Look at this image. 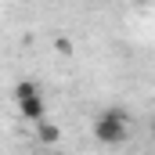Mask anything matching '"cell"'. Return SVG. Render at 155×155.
Returning <instances> with one entry per match:
<instances>
[{
  "mask_svg": "<svg viewBox=\"0 0 155 155\" xmlns=\"http://www.w3.org/2000/svg\"><path fill=\"white\" fill-rule=\"evenodd\" d=\"M126 137H130V123H126L123 112L108 108V112H101V116L94 119V141H97V144L116 148V144H123Z\"/></svg>",
  "mask_w": 155,
  "mask_h": 155,
  "instance_id": "obj_1",
  "label": "cell"
},
{
  "mask_svg": "<svg viewBox=\"0 0 155 155\" xmlns=\"http://www.w3.org/2000/svg\"><path fill=\"white\" fill-rule=\"evenodd\" d=\"M15 105H18V112L29 119V123H43V119H47L43 97H40L36 83H29V79H22V83L15 87Z\"/></svg>",
  "mask_w": 155,
  "mask_h": 155,
  "instance_id": "obj_2",
  "label": "cell"
},
{
  "mask_svg": "<svg viewBox=\"0 0 155 155\" xmlns=\"http://www.w3.org/2000/svg\"><path fill=\"white\" fill-rule=\"evenodd\" d=\"M36 126H40V141H43V144H54V141L61 137V130H58V126H51L47 119H43V123H36Z\"/></svg>",
  "mask_w": 155,
  "mask_h": 155,
  "instance_id": "obj_3",
  "label": "cell"
},
{
  "mask_svg": "<svg viewBox=\"0 0 155 155\" xmlns=\"http://www.w3.org/2000/svg\"><path fill=\"white\" fill-rule=\"evenodd\" d=\"M152 137H155V126H152Z\"/></svg>",
  "mask_w": 155,
  "mask_h": 155,
  "instance_id": "obj_4",
  "label": "cell"
}]
</instances>
